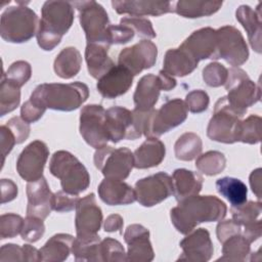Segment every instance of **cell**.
Returning <instances> with one entry per match:
<instances>
[{"mask_svg": "<svg viewBox=\"0 0 262 262\" xmlns=\"http://www.w3.org/2000/svg\"><path fill=\"white\" fill-rule=\"evenodd\" d=\"M222 4V1L179 0L175 3L174 11L182 17L196 18L216 13L221 8Z\"/></svg>", "mask_w": 262, "mask_h": 262, "instance_id": "obj_33", "label": "cell"}, {"mask_svg": "<svg viewBox=\"0 0 262 262\" xmlns=\"http://www.w3.org/2000/svg\"><path fill=\"white\" fill-rule=\"evenodd\" d=\"M217 191L224 196L231 207H238L247 202L248 188L246 184L233 177H223L216 181Z\"/></svg>", "mask_w": 262, "mask_h": 262, "instance_id": "obj_34", "label": "cell"}, {"mask_svg": "<svg viewBox=\"0 0 262 262\" xmlns=\"http://www.w3.org/2000/svg\"><path fill=\"white\" fill-rule=\"evenodd\" d=\"M227 212L223 201L215 195H192L178 202L170 211L171 222L176 230L187 234L203 222L221 221Z\"/></svg>", "mask_w": 262, "mask_h": 262, "instance_id": "obj_1", "label": "cell"}, {"mask_svg": "<svg viewBox=\"0 0 262 262\" xmlns=\"http://www.w3.org/2000/svg\"><path fill=\"white\" fill-rule=\"evenodd\" d=\"M243 227L236 223L233 219H228L225 221H220L216 227V234L218 241L222 244L225 239L230 237L233 234L241 233Z\"/></svg>", "mask_w": 262, "mask_h": 262, "instance_id": "obj_53", "label": "cell"}, {"mask_svg": "<svg viewBox=\"0 0 262 262\" xmlns=\"http://www.w3.org/2000/svg\"><path fill=\"white\" fill-rule=\"evenodd\" d=\"M185 104L187 110L193 114H200L205 112L210 103L209 95L206 91L196 89L190 91L185 97Z\"/></svg>", "mask_w": 262, "mask_h": 262, "instance_id": "obj_48", "label": "cell"}, {"mask_svg": "<svg viewBox=\"0 0 262 262\" xmlns=\"http://www.w3.org/2000/svg\"><path fill=\"white\" fill-rule=\"evenodd\" d=\"M45 232V225L43 219L34 217V216H27L23 229L20 231V236L24 241L29 243H36L38 242Z\"/></svg>", "mask_w": 262, "mask_h": 262, "instance_id": "obj_46", "label": "cell"}, {"mask_svg": "<svg viewBox=\"0 0 262 262\" xmlns=\"http://www.w3.org/2000/svg\"><path fill=\"white\" fill-rule=\"evenodd\" d=\"M82 56L80 51L73 46L63 48L55 57L53 69L55 74L61 79L75 77L81 69Z\"/></svg>", "mask_w": 262, "mask_h": 262, "instance_id": "obj_32", "label": "cell"}, {"mask_svg": "<svg viewBox=\"0 0 262 262\" xmlns=\"http://www.w3.org/2000/svg\"><path fill=\"white\" fill-rule=\"evenodd\" d=\"M112 6L118 14H129L140 17L144 15L160 16L173 12L171 1H135V0H113Z\"/></svg>", "mask_w": 262, "mask_h": 262, "instance_id": "obj_23", "label": "cell"}, {"mask_svg": "<svg viewBox=\"0 0 262 262\" xmlns=\"http://www.w3.org/2000/svg\"><path fill=\"white\" fill-rule=\"evenodd\" d=\"M166 155L165 144L157 137H148L133 152L134 167L148 169L159 166Z\"/></svg>", "mask_w": 262, "mask_h": 262, "instance_id": "obj_30", "label": "cell"}, {"mask_svg": "<svg viewBox=\"0 0 262 262\" xmlns=\"http://www.w3.org/2000/svg\"><path fill=\"white\" fill-rule=\"evenodd\" d=\"M161 90L162 88L158 76L152 74L143 76L138 81L133 95L135 110L141 112L152 110L159 99Z\"/></svg>", "mask_w": 262, "mask_h": 262, "instance_id": "obj_26", "label": "cell"}, {"mask_svg": "<svg viewBox=\"0 0 262 262\" xmlns=\"http://www.w3.org/2000/svg\"><path fill=\"white\" fill-rule=\"evenodd\" d=\"M228 70L219 62H211L203 70V80L210 87H220L225 84Z\"/></svg>", "mask_w": 262, "mask_h": 262, "instance_id": "obj_45", "label": "cell"}, {"mask_svg": "<svg viewBox=\"0 0 262 262\" xmlns=\"http://www.w3.org/2000/svg\"><path fill=\"white\" fill-rule=\"evenodd\" d=\"M191 56L200 61L204 59H217L216 30L207 27L191 33L180 45Z\"/></svg>", "mask_w": 262, "mask_h": 262, "instance_id": "obj_20", "label": "cell"}, {"mask_svg": "<svg viewBox=\"0 0 262 262\" xmlns=\"http://www.w3.org/2000/svg\"><path fill=\"white\" fill-rule=\"evenodd\" d=\"M134 76L125 67L114 66L105 75L98 79L96 88L104 98L113 99L125 94L132 86Z\"/></svg>", "mask_w": 262, "mask_h": 262, "instance_id": "obj_22", "label": "cell"}, {"mask_svg": "<svg viewBox=\"0 0 262 262\" xmlns=\"http://www.w3.org/2000/svg\"><path fill=\"white\" fill-rule=\"evenodd\" d=\"M102 223V212L97 205L94 193L79 200L76 207L75 226L77 237L97 235Z\"/></svg>", "mask_w": 262, "mask_h": 262, "instance_id": "obj_16", "label": "cell"}, {"mask_svg": "<svg viewBox=\"0 0 262 262\" xmlns=\"http://www.w3.org/2000/svg\"><path fill=\"white\" fill-rule=\"evenodd\" d=\"M124 225V220L119 214H112L107 216L104 221L103 228L106 232H114L120 231L122 233V228Z\"/></svg>", "mask_w": 262, "mask_h": 262, "instance_id": "obj_58", "label": "cell"}, {"mask_svg": "<svg viewBox=\"0 0 262 262\" xmlns=\"http://www.w3.org/2000/svg\"><path fill=\"white\" fill-rule=\"evenodd\" d=\"M24 249V256H25V261H33V262H37V261H42V256H41V252L40 250H37L35 247L31 246V245H24L23 246Z\"/></svg>", "mask_w": 262, "mask_h": 262, "instance_id": "obj_61", "label": "cell"}, {"mask_svg": "<svg viewBox=\"0 0 262 262\" xmlns=\"http://www.w3.org/2000/svg\"><path fill=\"white\" fill-rule=\"evenodd\" d=\"M79 11L80 25L85 33L87 43H98L111 46L108 28L111 26L107 12L98 2H72Z\"/></svg>", "mask_w": 262, "mask_h": 262, "instance_id": "obj_6", "label": "cell"}, {"mask_svg": "<svg viewBox=\"0 0 262 262\" xmlns=\"http://www.w3.org/2000/svg\"><path fill=\"white\" fill-rule=\"evenodd\" d=\"M8 81L15 84L19 88L24 86L32 76V68L28 61L17 60L10 64L6 73L2 74Z\"/></svg>", "mask_w": 262, "mask_h": 262, "instance_id": "obj_43", "label": "cell"}, {"mask_svg": "<svg viewBox=\"0 0 262 262\" xmlns=\"http://www.w3.org/2000/svg\"><path fill=\"white\" fill-rule=\"evenodd\" d=\"M232 219L242 227L255 222L262 212V204L260 201H249L238 207L230 208Z\"/></svg>", "mask_w": 262, "mask_h": 262, "instance_id": "obj_41", "label": "cell"}, {"mask_svg": "<svg viewBox=\"0 0 262 262\" xmlns=\"http://www.w3.org/2000/svg\"><path fill=\"white\" fill-rule=\"evenodd\" d=\"M134 190L136 201L141 206L154 207L173 194L172 177L165 172L156 173L139 179L135 183Z\"/></svg>", "mask_w": 262, "mask_h": 262, "instance_id": "obj_13", "label": "cell"}, {"mask_svg": "<svg viewBox=\"0 0 262 262\" xmlns=\"http://www.w3.org/2000/svg\"><path fill=\"white\" fill-rule=\"evenodd\" d=\"M74 236L68 233H57L51 236L40 249L42 261L61 262L72 253Z\"/></svg>", "mask_w": 262, "mask_h": 262, "instance_id": "obj_31", "label": "cell"}, {"mask_svg": "<svg viewBox=\"0 0 262 262\" xmlns=\"http://www.w3.org/2000/svg\"><path fill=\"white\" fill-rule=\"evenodd\" d=\"M198 63L199 61L188 51L179 46L178 48H171L166 52L163 71L172 77H184L191 74L196 69Z\"/></svg>", "mask_w": 262, "mask_h": 262, "instance_id": "obj_27", "label": "cell"}, {"mask_svg": "<svg viewBox=\"0 0 262 262\" xmlns=\"http://www.w3.org/2000/svg\"><path fill=\"white\" fill-rule=\"evenodd\" d=\"M17 186L10 179H1V204L13 201L17 196Z\"/></svg>", "mask_w": 262, "mask_h": 262, "instance_id": "obj_56", "label": "cell"}, {"mask_svg": "<svg viewBox=\"0 0 262 262\" xmlns=\"http://www.w3.org/2000/svg\"><path fill=\"white\" fill-rule=\"evenodd\" d=\"M50 173L60 180L62 190L79 194L90 184V176L86 167L70 151H55L49 163Z\"/></svg>", "mask_w": 262, "mask_h": 262, "instance_id": "obj_4", "label": "cell"}, {"mask_svg": "<svg viewBox=\"0 0 262 262\" xmlns=\"http://www.w3.org/2000/svg\"><path fill=\"white\" fill-rule=\"evenodd\" d=\"M100 200L108 206L129 205L136 201L135 190L123 180L104 178L98 185Z\"/></svg>", "mask_w": 262, "mask_h": 262, "instance_id": "obj_24", "label": "cell"}, {"mask_svg": "<svg viewBox=\"0 0 262 262\" xmlns=\"http://www.w3.org/2000/svg\"><path fill=\"white\" fill-rule=\"evenodd\" d=\"M203 149V142L199 135L192 132H185L174 144L175 156L180 161H192L198 158Z\"/></svg>", "mask_w": 262, "mask_h": 262, "instance_id": "obj_36", "label": "cell"}, {"mask_svg": "<svg viewBox=\"0 0 262 262\" xmlns=\"http://www.w3.org/2000/svg\"><path fill=\"white\" fill-rule=\"evenodd\" d=\"M110 46L98 43H87L85 48V60L89 75L94 79H100L114 66L108 55Z\"/></svg>", "mask_w": 262, "mask_h": 262, "instance_id": "obj_29", "label": "cell"}, {"mask_svg": "<svg viewBox=\"0 0 262 262\" xmlns=\"http://www.w3.org/2000/svg\"><path fill=\"white\" fill-rule=\"evenodd\" d=\"M93 161L102 175L111 179H126L134 167L133 152L127 147L104 145L95 150Z\"/></svg>", "mask_w": 262, "mask_h": 262, "instance_id": "obj_9", "label": "cell"}, {"mask_svg": "<svg viewBox=\"0 0 262 262\" xmlns=\"http://www.w3.org/2000/svg\"><path fill=\"white\" fill-rule=\"evenodd\" d=\"M203 177L193 171L181 168L176 169L172 175L173 194L177 202L196 195L203 188Z\"/></svg>", "mask_w": 262, "mask_h": 262, "instance_id": "obj_28", "label": "cell"}, {"mask_svg": "<svg viewBox=\"0 0 262 262\" xmlns=\"http://www.w3.org/2000/svg\"><path fill=\"white\" fill-rule=\"evenodd\" d=\"M158 56V48L149 40H141L131 47L121 50L118 64L128 69L133 76H137L143 70L155 66Z\"/></svg>", "mask_w": 262, "mask_h": 262, "instance_id": "obj_15", "label": "cell"}, {"mask_svg": "<svg viewBox=\"0 0 262 262\" xmlns=\"http://www.w3.org/2000/svg\"><path fill=\"white\" fill-rule=\"evenodd\" d=\"M0 143H1L2 166H3L5 157L12 150L13 146L16 144V140L13 133L6 125H2L0 127Z\"/></svg>", "mask_w": 262, "mask_h": 262, "instance_id": "obj_55", "label": "cell"}, {"mask_svg": "<svg viewBox=\"0 0 262 262\" xmlns=\"http://www.w3.org/2000/svg\"><path fill=\"white\" fill-rule=\"evenodd\" d=\"M243 114L232 107L226 96L220 97L214 106L213 116L207 127V136L217 142L231 144L236 142V131Z\"/></svg>", "mask_w": 262, "mask_h": 262, "instance_id": "obj_8", "label": "cell"}, {"mask_svg": "<svg viewBox=\"0 0 262 262\" xmlns=\"http://www.w3.org/2000/svg\"><path fill=\"white\" fill-rule=\"evenodd\" d=\"M27 216L45 219L53 210V193L44 177L27 184Z\"/></svg>", "mask_w": 262, "mask_h": 262, "instance_id": "obj_21", "label": "cell"}, {"mask_svg": "<svg viewBox=\"0 0 262 262\" xmlns=\"http://www.w3.org/2000/svg\"><path fill=\"white\" fill-rule=\"evenodd\" d=\"M222 257L218 260L243 262L248 259L251 254V243L243 235L236 233L228 237L222 243Z\"/></svg>", "mask_w": 262, "mask_h": 262, "instance_id": "obj_35", "label": "cell"}, {"mask_svg": "<svg viewBox=\"0 0 262 262\" xmlns=\"http://www.w3.org/2000/svg\"><path fill=\"white\" fill-rule=\"evenodd\" d=\"M217 59L222 58L232 67L238 68L249 57L248 45L242 33L232 26H223L216 30Z\"/></svg>", "mask_w": 262, "mask_h": 262, "instance_id": "obj_11", "label": "cell"}, {"mask_svg": "<svg viewBox=\"0 0 262 262\" xmlns=\"http://www.w3.org/2000/svg\"><path fill=\"white\" fill-rule=\"evenodd\" d=\"M39 21L36 12L21 3L7 7L0 18L1 38L10 43L28 42L37 34Z\"/></svg>", "mask_w": 262, "mask_h": 262, "instance_id": "obj_5", "label": "cell"}, {"mask_svg": "<svg viewBox=\"0 0 262 262\" xmlns=\"http://www.w3.org/2000/svg\"><path fill=\"white\" fill-rule=\"evenodd\" d=\"M261 4L253 9L249 5H241L235 11V17L244 27L248 34V39L251 47L257 53L262 52V29H261Z\"/></svg>", "mask_w": 262, "mask_h": 262, "instance_id": "obj_25", "label": "cell"}, {"mask_svg": "<svg viewBox=\"0 0 262 262\" xmlns=\"http://www.w3.org/2000/svg\"><path fill=\"white\" fill-rule=\"evenodd\" d=\"M0 261H25L24 249L15 244H6L1 247Z\"/></svg>", "mask_w": 262, "mask_h": 262, "instance_id": "obj_54", "label": "cell"}, {"mask_svg": "<svg viewBox=\"0 0 262 262\" xmlns=\"http://www.w3.org/2000/svg\"><path fill=\"white\" fill-rule=\"evenodd\" d=\"M99 245L98 234L90 237H76L73 243L72 254L76 261L100 262Z\"/></svg>", "mask_w": 262, "mask_h": 262, "instance_id": "obj_37", "label": "cell"}, {"mask_svg": "<svg viewBox=\"0 0 262 262\" xmlns=\"http://www.w3.org/2000/svg\"><path fill=\"white\" fill-rule=\"evenodd\" d=\"M261 117L250 115L247 119L241 120L236 131V141L257 144L261 141Z\"/></svg>", "mask_w": 262, "mask_h": 262, "instance_id": "obj_38", "label": "cell"}, {"mask_svg": "<svg viewBox=\"0 0 262 262\" xmlns=\"http://www.w3.org/2000/svg\"><path fill=\"white\" fill-rule=\"evenodd\" d=\"M124 241L128 245L126 253L129 262H149L155 258L149 241V230L141 224H131L124 232Z\"/></svg>", "mask_w": 262, "mask_h": 262, "instance_id": "obj_18", "label": "cell"}, {"mask_svg": "<svg viewBox=\"0 0 262 262\" xmlns=\"http://www.w3.org/2000/svg\"><path fill=\"white\" fill-rule=\"evenodd\" d=\"M20 102V88L8 81L3 75L0 85V116L14 111Z\"/></svg>", "mask_w": 262, "mask_h": 262, "instance_id": "obj_40", "label": "cell"}, {"mask_svg": "<svg viewBox=\"0 0 262 262\" xmlns=\"http://www.w3.org/2000/svg\"><path fill=\"white\" fill-rule=\"evenodd\" d=\"M5 125L13 133L15 140H16V144L23 143L25 140H27V138L30 135L31 128H30L29 123L24 121L19 117H13V118L9 119Z\"/></svg>", "mask_w": 262, "mask_h": 262, "instance_id": "obj_52", "label": "cell"}, {"mask_svg": "<svg viewBox=\"0 0 262 262\" xmlns=\"http://www.w3.org/2000/svg\"><path fill=\"white\" fill-rule=\"evenodd\" d=\"M105 127L110 141L137 139L134 131L133 112L123 106H112L105 111Z\"/></svg>", "mask_w": 262, "mask_h": 262, "instance_id": "obj_19", "label": "cell"}, {"mask_svg": "<svg viewBox=\"0 0 262 262\" xmlns=\"http://www.w3.org/2000/svg\"><path fill=\"white\" fill-rule=\"evenodd\" d=\"M80 134L91 147L98 149L110 141L105 127V110L100 104H87L80 113Z\"/></svg>", "mask_w": 262, "mask_h": 262, "instance_id": "obj_10", "label": "cell"}, {"mask_svg": "<svg viewBox=\"0 0 262 262\" xmlns=\"http://www.w3.org/2000/svg\"><path fill=\"white\" fill-rule=\"evenodd\" d=\"M179 245L182 249V254L178 258V261L207 262L213 256V243L210 232L206 228L191 230Z\"/></svg>", "mask_w": 262, "mask_h": 262, "instance_id": "obj_17", "label": "cell"}, {"mask_svg": "<svg viewBox=\"0 0 262 262\" xmlns=\"http://www.w3.org/2000/svg\"><path fill=\"white\" fill-rule=\"evenodd\" d=\"M74 5L68 1H46L41 8V19L36 34L38 45L45 51L53 50L74 23Z\"/></svg>", "mask_w": 262, "mask_h": 262, "instance_id": "obj_2", "label": "cell"}, {"mask_svg": "<svg viewBox=\"0 0 262 262\" xmlns=\"http://www.w3.org/2000/svg\"><path fill=\"white\" fill-rule=\"evenodd\" d=\"M261 168H257L256 170H254L251 174H250V185L252 188V191L256 194L257 199L260 201L261 200V186H262V182H261Z\"/></svg>", "mask_w": 262, "mask_h": 262, "instance_id": "obj_59", "label": "cell"}, {"mask_svg": "<svg viewBox=\"0 0 262 262\" xmlns=\"http://www.w3.org/2000/svg\"><path fill=\"white\" fill-rule=\"evenodd\" d=\"M49 149L45 142L34 140L19 154L16 161V171L26 181L32 182L43 177Z\"/></svg>", "mask_w": 262, "mask_h": 262, "instance_id": "obj_14", "label": "cell"}, {"mask_svg": "<svg viewBox=\"0 0 262 262\" xmlns=\"http://www.w3.org/2000/svg\"><path fill=\"white\" fill-rule=\"evenodd\" d=\"M100 262H123L127 256L122 244L112 237H105L99 245Z\"/></svg>", "mask_w": 262, "mask_h": 262, "instance_id": "obj_42", "label": "cell"}, {"mask_svg": "<svg viewBox=\"0 0 262 262\" xmlns=\"http://www.w3.org/2000/svg\"><path fill=\"white\" fill-rule=\"evenodd\" d=\"M89 96V88L82 82L44 83L38 85L30 99L54 111L72 112L79 108Z\"/></svg>", "mask_w": 262, "mask_h": 262, "instance_id": "obj_3", "label": "cell"}, {"mask_svg": "<svg viewBox=\"0 0 262 262\" xmlns=\"http://www.w3.org/2000/svg\"><path fill=\"white\" fill-rule=\"evenodd\" d=\"M224 87L227 90V101L243 115L246 114L248 107L260 101V85L253 82L248 74L239 68L232 67L228 70Z\"/></svg>", "mask_w": 262, "mask_h": 262, "instance_id": "obj_7", "label": "cell"}, {"mask_svg": "<svg viewBox=\"0 0 262 262\" xmlns=\"http://www.w3.org/2000/svg\"><path fill=\"white\" fill-rule=\"evenodd\" d=\"M225 156L218 150H209L200 155L195 161L196 169L208 176H214L221 173L225 169Z\"/></svg>", "mask_w": 262, "mask_h": 262, "instance_id": "obj_39", "label": "cell"}, {"mask_svg": "<svg viewBox=\"0 0 262 262\" xmlns=\"http://www.w3.org/2000/svg\"><path fill=\"white\" fill-rule=\"evenodd\" d=\"M158 78H159V81H160L162 90H164V91H169V90H172L173 88L176 87L177 82H176V80L174 79V77L168 75V74L165 73L163 70L159 72Z\"/></svg>", "mask_w": 262, "mask_h": 262, "instance_id": "obj_60", "label": "cell"}, {"mask_svg": "<svg viewBox=\"0 0 262 262\" xmlns=\"http://www.w3.org/2000/svg\"><path fill=\"white\" fill-rule=\"evenodd\" d=\"M134 31L123 25H111L108 28L110 44H125L131 41L134 37Z\"/></svg>", "mask_w": 262, "mask_h": 262, "instance_id": "obj_50", "label": "cell"}, {"mask_svg": "<svg viewBox=\"0 0 262 262\" xmlns=\"http://www.w3.org/2000/svg\"><path fill=\"white\" fill-rule=\"evenodd\" d=\"M46 110L41 104L29 99L20 107V118L28 123H35L42 118Z\"/></svg>", "mask_w": 262, "mask_h": 262, "instance_id": "obj_51", "label": "cell"}, {"mask_svg": "<svg viewBox=\"0 0 262 262\" xmlns=\"http://www.w3.org/2000/svg\"><path fill=\"white\" fill-rule=\"evenodd\" d=\"M188 110L185 102L175 98L165 102L159 110H154L148 122L146 138L159 137L171 129L181 125L187 118Z\"/></svg>", "mask_w": 262, "mask_h": 262, "instance_id": "obj_12", "label": "cell"}, {"mask_svg": "<svg viewBox=\"0 0 262 262\" xmlns=\"http://www.w3.org/2000/svg\"><path fill=\"white\" fill-rule=\"evenodd\" d=\"M80 198L79 194H72L64 190H59L53 193L52 208L56 212H70L76 209Z\"/></svg>", "mask_w": 262, "mask_h": 262, "instance_id": "obj_49", "label": "cell"}, {"mask_svg": "<svg viewBox=\"0 0 262 262\" xmlns=\"http://www.w3.org/2000/svg\"><path fill=\"white\" fill-rule=\"evenodd\" d=\"M120 25L131 28L134 31V33L138 35V37L146 38V40L154 39L157 36V34L152 28L151 21L147 18L135 17V16L123 17L120 20Z\"/></svg>", "mask_w": 262, "mask_h": 262, "instance_id": "obj_47", "label": "cell"}, {"mask_svg": "<svg viewBox=\"0 0 262 262\" xmlns=\"http://www.w3.org/2000/svg\"><path fill=\"white\" fill-rule=\"evenodd\" d=\"M243 230L242 233L243 235L252 244L253 242L257 241L262 233V222L261 220H256L253 223L247 224L245 226H243Z\"/></svg>", "mask_w": 262, "mask_h": 262, "instance_id": "obj_57", "label": "cell"}, {"mask_svg": "<svg viewBox=\"0 0 262 262\" xmlns=\"http://www.w3.org/2000/svg\"><path fill=\"white\" fill-rule=\"evenodd\" d=\"M25 219L13 213L3 214L0 217V237L1 239L12 238L20 234Z\"/></svg>", "mask_w": 262, "mask_h": 262, "instance_id": "obj_44", "label": "cell"}]
</instances>
